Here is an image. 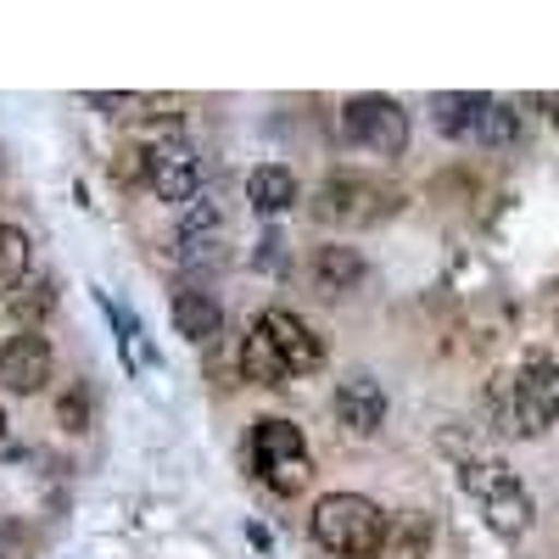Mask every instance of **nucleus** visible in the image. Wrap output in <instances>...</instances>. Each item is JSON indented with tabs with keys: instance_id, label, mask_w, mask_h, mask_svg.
Wrapping results in <instances>:
<instances>
[{
	"instance_id": "f257e3e1",
	"label": "nucleus",
	"mask_w": 559,
	"mask_h": 559,
	"mask_svg": "<svg viewBox=\"0 0 559 559\" xmlns=\"http://www.w3.org/2000/svg\"><path fill=\"white\" fill-rule=\"evenodd\" d=\"M313 543L336 559H364V554H381V537H386V509L364 492H324L313 503Z\"/></svg>"
},
{
	"instance_id": "f03ea898",
	"label": "nucleus",
	"mask_w": 559,
	"mask_h": 559,
	"mask_svg": "<svg viewBox=\"0 0 559 559\" xmlns=\"http://www.w3.org/2000/svg\"><path fill=\"white\" fill-rule=\"evenodd\" d=\"M464 492H471L481 503V521L498 532V537H526L532 532V515H537V503L532 492L521 487V476L509 471L503 459H464V471H459Z\"/></svg>"
},
{
	"instance_id": "7ed1b4c3",
	"label": "nucleus",
	"mask_w": 559,
	"mask_h": 559,
	"mask_svg": "<svg viewBox=\"0 0 559 559\" xmlns=\"http://www.w3.org/2000/svg\"><path fill=\"white\" fill-rule=\"evenodd\" d=\"M252 464H258V481L274 487V492H286V498L313 481V453H308L302 431L292 426V419H280V414H269V419L252 426Z\"/></svg>"
},
{
	"instance_id": "20e7f679",
	"label": "nucleus",
	"mask_w": 559,
	"mask_h": 559,
	"mask_svg": "<svg viewBox=\"0 0 559 559\" xmlns=\"http://www.w3.org/2000/svg\"><path fill=\"white\" fill-rule=\"evenodd\" d=\"M342 134H347V146H364L376 157H397L408 146V112L392 96H353L342 107Z\"/></svg>"
},
{
	"instance_id": "39448f33",
	"label": "nucleus",
	"mask_w": 559,
	"mask_h": 559,
	"mask_svg": "<svg viewBox=\"0 0 559 559\" xmlns=\"http://www.w3.org/2000/svg\"><path fill=\"white\" fill-rule=\"evenodd\" d=\"M509 419H515L521 437L559 426V364L554 358H532L515 376V386H509Z\"/></svg>"
},
{
	"instance_id": "423d86ee",
	"label": "nucleus",
	"mask_w": 559,
	"mask_h": 559,
	"mask_svg": "<svg viewBox=\"0 0 559 559\" xmlns=\"http://www.w3.org/2000/svg\"><path fill=\"white\" fill-rule=\"evenodd\" d=\"M386 213H397V191H386L381 179L336 174L319 191V218H331V224H381Z\"/></svg>"
},
{
	"instance_id": "0eeeda50",
	"label": "nucleus",
	"mask_w": 559,
	"mask_h": 559,
	"mask_svg": "<svg viewBox=\"0 0 559 559\" xmlns=\"http://www.w3.org/2000/svg\"><path fill=\"white\" fill-rule=\"evenodd\" d=\"M146 185L157 202H197L202 191V157L191 140L163 134L157 146H146Z\"/></svg>"
},
{
	"instance_id": "6e6552de",
	"label": "nucleus",
	"mask_w": 559,
	"mask_h": 559,
	"mask_svg": "<svg viewBox=\"0 0 559 559\" xmlns=\"http://www.w3.org/2000/svg\"><path fill=\"white\" fill-rule=\"evenodd\" d=\"M51 369H57V353H51V342H45L39 331H17V336L0 342V386L7 392H17V397L45 392Z\"/></svg>"
},
{
	"instance_id": "1a4fd4ad",
	"label": "nucleus",
	"mask_w": 559,
	"mask_h": 559,
	"mask_svg": "<svg viewBox=\"0 0 559 559\" xmlns=\"http://www.w3.org/2000/svg\"><path fill=\"white\" fill-rule=\"evenodd\" d=\"M258 324H263V336L274 342L280 364H286V376H313V369L324 364V342L313 336V324L297 319L292 308H269Z\"/></svg>"
},
{
	"instance_id": "9d476101",
	"label": "nucleus",
	"mask_w": 559,
	"mask_h": 559,
	"mask_svg": "<svg viewBox=\"0 0 559 559\" xmlns=\"http://www.w3.org/2000/svg\"><path fill=\"white\" fill-rule=\"evenodd\" d=\"M336 419H342V431L353 437H376L381 431V419H386V392L376 376H347L336 386Z\"/></svg>"
},
{
	"instance_id": "9b49d317",
	"label": "nucleus",
	"mask_w": 559,
	"mask_h": 559,
	"mask_svg": "<svg viewBox=\"0 0 559 559\" xmlns=\"http://www.w3.org/2000/svg\"><path fill=\"white\" fill-rule=\"evenodd\" d=\"M308 274H313V286L324 297H347V292L364 286V252L347 247V241H331V247H319L308 258Z\"/></svg>"
},
{
	"instance_id": "f8f14e48",
	"label": "nucleus",
	"mask_w": 559,
	"mask_h": 559,
	"mask_svg": "<svg viewBox=\"0 0 559 559\" xmlns=\"http://www.w3.org/2000/svg\"><path fill=\"white\" fill-rule=\"evenodd\" d=\"M437 548V521L426 509H403V515L386 521V537H381V554L376 559H431Z\"/></svg>"
},
{
	"instance_id": "ddd939ff",
	"label": "nucleus",
	"mask_w": 559,
	"mask_h": 559,
	"mask_svg": "<svg viewBox=\"0 0 559 559\" xmlns=\"http://www.w3.org/2000/svg\"><path fill=\"white\" fill-rule=\"evenodd\" d=\"M174 324H179V336L185 342H218V331H224V308L213 302V292H197V286H185V292H174Z\"/></svg>"
},
{
	"instance_id": "4468645a",
	"label": "nucleus",
	"mask_w": 559,
	"mask_h": 559,
	"mask_svg": "<svg viewBox=\"0 0 559 559\" xmlns=\"http://www.w3.org/2000/svg\"><path fill=\"white\" fill-rule=\"evenodd\" d=\"M247 202L258 207V213H286V207H297V174L286 168V163H263V168H252V179H247Z\"/></svg>"
},
{
	"instance_id": "2eb2a0df",
	"label": "nucleus",
	"mask_w": 559,
	"mask_h": 559,
	"mask_svg": "<svg viewBox=\"0 0 559 559\" xmlns=\"http://www.w3.org/2000/svg\"><path fill=\"white\" fill-rule=\"evenodd\" d=\"M492 96H476V90H459V96H437L431 112H437V129L453 134V140H476L481 118H487Z\"/></svg>"
},
{
	"instance_id": "dca6fc26",
	"label": "nucleus",
	"mask_w": 559,
	"mask_h": 559,
	"mask_svg": "<svg viewBox=\"0 0 559 559\" xmlns=\"http://www.w3.org/2000/svg\"><path fill=\"white\" fill-rule=\"evenodd\" d=\"M241 376L258 381V386H286L292 381L286 364H280V353H274V342L263 336V324H252V336L241 342Z\"/></svg>"
},
{
	"instance_id": "f3484780",
	"label": "nucleus",
	"mask_w": 559,
	"mask_h": 559,
	"mask_svg": "<svg viewBox=\"0 0 559 559\" xmlns=\"http://www.w3.org/2000/svg\"><path fill=\"white\" fill-rule=\"evenodd\" d=\"M28 258H34V241L23 236L17 224L0 218V280H7V286H17V280L28 274Z\"/></svg>"
},
{
	"instance_id": "a211bd4d",
	"label": "nucleus",
	"mask_w": 559,
	"mask_h": 559,
	"mask_svg": "<svg viewBox=\"0 0 559 559\" xmlns=\"http://www.w3.org/2000/svg\"><path fill=\"white\" fill-rule=\"evenodd\" d=\"M218 224H224L218 197H197L191 207H185V218H179V241H207V236H218Z\"/></svg>"
},
{
	"instance_id": "6ab92c4d",
	"label": "nucleus",
	"mask_w": 559,
	"mask_h": 559,
	"mask_svg": "<svg viewBox=\"0 0 559 559\" xmlns=\"http://www.w3.org/2000/svg\"><path fill=\"white\" fill-rule=\"evenodd\" d=\"M476 140H481V146H515V140H521V118H515V107L492 102L487 118H481V129H476Z\"/></svg>"
},
{
	"instance_id": "aec40b11",
	"label": "nucleus",
	"mask_w": 559,
	"mask_h": 559,
	"mask_svg": "<svg viewBox=\"0 0 559 559\" xmlns=\"http://www.w3.org/2000/svg\"><path fill=\"white\" fill-rule=\"evenodd\" d=\"M90 107H102V112H112V118H146L140 107H163L157 96H112V90H96L90 96Z\"/></svg>"
},
{
	"instance_id": "412c9836",
	"label": "nucleus",
	"mask_w": 559,
	"mask_h": 559,
	"mask_svg": "<svg viewBox=\"0 0 559 559\" xmlns=\"http://www.w3.org/2000/svg\"><path fill=\"white\" fill-rule=\"evenodd\" d=\"M57 297H51V280H34V286H28V280H17V292H12V308L28 319V313H45V308H51Z\"/></svg>"
},
{
	"instance_id": "4be33fe9",
	"label": "nucleus",
	"mask_w": 559,
	"mask_h": 559,
	"mask_svg": "<svg viewBox=\"0 0 559 559\" xmlns=\"http://www.w3.org/2000/svg\"><path fill=\"white\" fill-rule=\"evenodd\" d=\"M179 263L185 269H218L224 263V247L207 236V241H179Z\"/></svg>"
},
{
	"instance_id": "5701e85b",
	"label": "nucleus",
	"mask_w": 559,
	"mask_h": 559,
	"mask_svg": "<svg viewBox=\"0 0 559 559\" xmlns=\"http://www.w3.org/2000/svg\"><path fill=\"white\" fill-rule=\"evenodd\" d=\"M57 414H62V426H68V431H84V426H90V397H84V386H73V392H62V403H57Z\"/></svg>"
},
{
	"instance_id": "b1692460",
	"label": "nucleus",
	"mask_w": 559,
	"mask_h": 559,
	"mask_svg": "<svg viewBox=\"0 0 559 559\" xmlns=\"http://www.w3.org/2000/svg\"><path fill=\"white\" fill-rule=\"evenodd\" d=\"M112 179H118V185L146 179V152H140V146H123V152L112 157Z\"/></svg>"
},
{
	"instance_id": "393cba45",
	"label": "nucleus",
	"mask_w": 559,
	"mask_h": 559,
	"mask_svg": "<svg viewBox=\"0 0 559 559\" xmlns=\"http://www.w3.org/2000/svg\"><path fill=\"white\" fill-rule=\"evenodd\" d=\"M537 107H543V112H548V118L559 123V90H548V96H537Z\"/></svg>"
},
{
	"instance_id": "a878e982",
	"label": "nucleus",
	"mask_w": 559,
	"mask_h": 559,
	"mask_svg": "<svg viewBox=\"0 0 559 559\" xmlns=\"http://www.w3.org/2000/svg\"><path fill=\"white\" fill-rule=\"evenodd\" d=\"M0 437H7V419H0Z\"/></svg>"
}]
</instances>
